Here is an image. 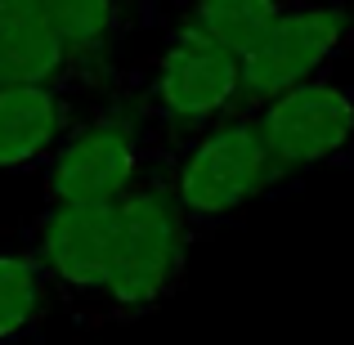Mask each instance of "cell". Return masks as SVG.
<instances>
[{
    "label": "cell",
    "mask_w": 354,
    "mask_h": 345,
    "mask_svg": "<svg viewBox=\"0 0 354 345\" xmlns=\"http://www.w3.org/2000/svg\"><path fill=\"white\" fill-rule=\"evenodd\" d=\"M63 45L72 95H108L121 86V45L139 0H36Z\"/></svg>",
    "instance_id": "cell-8"
},
{
    "label": "cell",
    "mask_w": 354,
    "mask_h": 345,
    "mask_svg": "<svg viewBox=\"0 0 354 345\" xmlns=\"http://www.w3.org/2000/svg\"><path fill=\"white\" fill-rule=\"evenodd\" d=\"M121 229V198H63L45 202L41 220L27 233V251L41 260L54 292L72 305H90L104 287Z\"/></svg>",
    "instance_id": "cell-7"
},
{
    "label": "cell",
    "mask_w": 354,
    "mask_h": 345,
    "mask_svg": "<svg viewBox=\"0 0 354 345\" xmlns=\"http://www.w3.org/2000/svg\"><path fill=\"white\" fill-rule=\"evenodd\" d=\"M86 95L68 86L36 81V86H0V175L45 171L54 148L77 121Z\"/></svg>",
    "instance_id": "cell-9"
},
{
    "label": "cell",
    "mask_w": 354,
    "mask_h": 345,
    "mask_svg": "<svg viewBox=\"0 0 354 345\" xmlns=\"http://www.w3.org/2000/svg\"><path fill=\"white\" fill-rule=\"evenodd\" d=\"M166 148L171 139L148 126L121 86L108 95H86L63 144L45 162V202L121 198L162 162Z\"/></svg>",
    "instance_id": "cell-3"
},
{
    "label": "cell",
    "mask_w": 354,
    "mask_h": 345,
    "mask_svg": "<svg viewBox=\"0 0 354 345\" xmlns=\"http://www.w3.org/2000/svg\"><path fill=\"white\" fill-rule=\"evenodd\" d=\"M121 90L148 126H157L166 139H184L229 113H242V59L207 36L166 27V41L121 77Z\"/></svg>",
    "instance_id": "cell-4"
},
{
    "label": "cell",
    "mask_w": 354,
    "mask_h": 345,
    "mask_svg": "<svg viewBox=\"0 0 354 345\" xmlns=\"http://www.w3.org/2000/svg\"><path fill=\"white\" fill-rule=\"evenodd\" d=\"M68 63L50 18L36 0H0V86H63Z\"/></svg>",
    "instance_id": "cell-10"
},
{
    "label": "cell",
    "mask_w": 354,
    "mask_h": 345,
    "mask_svg": "<svg viewBox=\"0 0 354 345\" xmlns=\"http://www.w3.org/2000/svg\"><path fill=\"white\" fill-rule=\"evenodd\" d=\"M350 9H354V0H350Z\"/></svg>",
    "instance_id": "cell-13"
},
{
    "label": "cell",
    "mask_w": 354,
    "mask_h": 345,
    "mask_svg": "<svg viewBox=\"0 0 354 345\" xmlns=\"http://www.w3.org/2000/svg\"><path fill=\"white\" fill-rule=\"evenodd\" d=\"M354 59V9L350 0H287L274 23L242 50L238 108L256 113L287 86Z\"/></svg>",
    "instance_id": "cell-5"
},
{
    "label": "cell",
    "mask_w": 354,
    "mask_h": 345,
    "mask_svg": "<svg viewBox=\"0 0 354 345\" xmlns=\"http://www.w3.org/2000/svg\"><path fill=\"white\" fill-rule=\"evenodd\" d=\"M198 242L193 225L184 220L180 202L166 189L162 162L144 175L130 193H121V229L113 247L108 278L90 305L77 310L81 328H117L157 314L189 274V251Z\"/></svg>",
    "instance_id": "cell-1"
},
{
    "label": "cell",
    "mask_w": 354,
    "mask_h": 345,
    "mask_svg": "<svg viewBox=\"0 0 354 345\" xmlns=\"http://www.w3.org/2000/svg\"><path fill=\"white\" fill-rule=\"evenodd\" d=\"M283 5L287 0H175L166 27L207 36V41L225 45V50H234L242 59V50L274 23V14Z\"/></svg>",
    "instance_id": "cell-11"
},
{
    "label": "cell",
    "mask_w": 354,
    "mask_h": 345,
    "mask_svg": "<svg viewBox=\"0 0 354 345\" xmlns=\"http://www.w3.org/2000/svg\"><path fill=\"white\" fill-rule=\"evenodd\" d=\"M162 175L198 238L238 220L260 198L287 189V175L278 171L251 113H229L207 130L171 139Z\"/></svg>",
    "instance_id": "cell-2"
},
{
    "label": "cell",
    "mask_w": 354,
    "mask_h": 345,
    "mask_svg": "<svg viewBox=\"0 0 354 345\" xmlns=\"http://www.w3.org/2000/svg\"><path fill=\"white\" fill-rule=\"evenodd\" d=\"M251 117L287 184L328 166H354V77L341 63L265 99Z\"/></svg>",
    "instance_id": "cell-6"
},
{
    "label": "cell",
    "mask_w": 354,
    "mask_h": 345,
    "mask_svg": "<svg viewBox=\"0 0 354 345\" xmlns=\"http://www.w3.org/2000/svg\"><path fill=\"white\" fill-rule=\"evenodd\" d=\"M54 283L32 251H0V341L32 337L54 310Z\"/></svg>",
    "instance_id": "cell-12"
}]
</instances>
